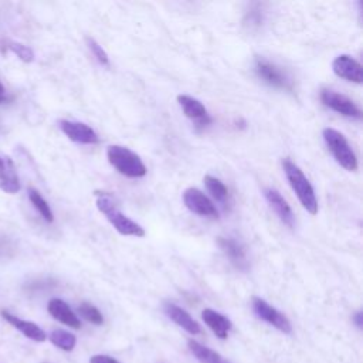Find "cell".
<instances>
[{"label": "cell", "mask_w": 363, "mask_h": 363, "mask_svg": "<svg viewBox=\"0 0 363 363\" xmlns=\"http://www.w3.org/2000/svg\"><path fill=\"white\" fill-rule=\"evenodd\" d=\"M205 185H206L207 191L212 193V196L218 203L225 206V203L229 202V199H230L229 189H227V186L223 184L220 179H217V177H214L212 175H206L205 176Z\"/></svg>", "instance_id": "20"}, {"label": "cell", "mask_w": 363, "mask_h": 363, "mask_svg": "<svg viewBox=\"0 0 363 363\" xmlns=\"http://www.w3.org/2000/svg\"><path fill=\"white\" fill-rule=\"evenodd\" d=\"M184 203L185 206L195 214L207 217V218H218V210L214 203L199 189L189 188L184 192Z\"/></svg>", "instance_id": "9"}, {"label": "cell", "mask_w": 363, "mask_h": 363, "mask_svg": "<svg viewBox=\"0 0 363 363\" xmlns=\"http://www.w3.org/2000/svg\"><path fill=\"white\" fill-rule=\"evenodd\" d=\"M60 129L63 131V133L70 141H73L75 144H82V145L100 144L98 133L84 122L63 119V121H60Z\"/></svg>", "instance_id": "8"}, {"label": "cell", "mask_w": 363, "mask_h": 363, "mask_svg": "<svg viewBox=\"0 0 363 363\" xmlns=\"http://www.w3.org/2000/svg\"><path fill=\"white\" fill-rule=\"evenodd\" d=\"M177 103L182 107V110H184V114L189 119H192L198 128H206L212 124V118L206 107L199 100L186 94H180L177 96Z\"/></svg>", "instance_id": "10"}, {"label": "cell", "mask_w": 363, "mask_h": 363, "mask_svg": "<svg viewBox=\"0 0 363 363\" xmlns=\"http://www.w3.org/2000/svg\"><path fill=\"white\" fill-rule=\"evenodd\" d=\"M50 341H52L53 345H56L57 348H60L66 352H71L77 345L75 335H73L67 331H63V329L53 331L52 335H50Z\"/></svg>", "instance_id": "22"}, {"label": "cell", "mask_w": 363, "mask_h": 363, "mask_svg": "<svg viewBox=\"0 0 363 363\" xmlns=\"http://www.w3.org/2000/svg\"><path fill=\"white\" fill-rule=\"evenodd\" d=\"M165 312L177 327H180L182 329H185L191 335H198V334L202 332L200 325L193 320V318L189 315V312H186L184 308H180L175 304H166Z\"/></svg>", "instance_id": "14"}, {"label": "cell", "mask_w": 363, "mask_h": 363, "mask_svg": "<svg viewBox=\"0 0 363 363\" xmlns=\"http://www.w3.org/2000/svg\"><path fill=\"white\" fill-rule=\"evenodd\" d=\"M353 323H355V325L359 328V329H362L363 328V313L359 311V312H356L355 315H353Z\"/></svg>", "instance_id": "27"}, {"label": "cell", "mask_w": 363, "mask_h": 363, "mask_svg": "<svg viewBox=\"0 0 363 363\" xmlns=\"http://www.w3.org/2000/svg\"><path fill=\"white\" fill-rule=\"evenodd\" d=\"M0 189L9 195H15L20 191V180L10 158H0Z\"/></svg>", "instance_id": "16"}, {"label": "cell", "mask_w": 363, "mask_h": 363, "mask_svg": "<svg viewBox=\"0 0 363 363\" xmlns=\"http://www.w3.org/2000/svg\"><path fill=\"white\" fill-rule=\"evenodd\" d=\"M332 70L339 78H343L349 82L362 84L363 81L362 64L349 54L338 56L332 63Z\"/></svg>", "instance_id": "11"}, {"label": "cell", "mask_w": 363, "mask_h": 363, "mask_svg": "<svg viewBox=\"0 0 363 363\" xmlns=\"http://www.w3.org/2000/svg\"><path fill=\"white\" fill-rule=\"evenodd\" d=\"M89 363H119V362L108 355H94L89 359Z\"/></svg>", "instance_id": "26"}, {"label": "cell", "mask_w": 363, "mask_h": 363, "mask_svg": "<svg viewBox=\"0 0 363 363\" xmlns=\"http://www.w3.org/2000/svg\"><path fill=\"white\" fill-rule=\"evenodd\" d=\"M85 41L88 44V49L91 50V53L94 54V57L98 60V63L105 66V67H110V57H108L107 52L101 47V45L93 37H87Z\"/></svg>", "instance_id": "25"}, {"label": "cell", "mask_w": 363, "mask_h": 363, "mask_svg": "<svg viewBox=\"0 0 363 363\" xmlns=\"http://www.w3.org/2000/svg\"><path fill=\"white\" fill-rule=\"evenodd\" d=\"M47 309L53 318H56L57 321L61 324L73 328V329H80L81 328V321L78 320V316L74 313V311L68 306L67 302H64L60 298H53L49 301Z\"/></svg>", "instance_id": "13"}, {"label": "cell", "mask_w": 363, "mask_h": 363, "mask_svg": "<svg viewBox=\"0 0 363 363\" xmlns=\"http://www.w3.org/2000/svg\"><path fill=\"white\" fill-rule=\"evenodd\" d=\"M78 312L80 315L84 318L85 321L94 324V325H103L104 324V316L100 312V309L97 306H94L93 304L89 302H82L78 306Z\"/></svg>", "instance_id": "23"}, {"label": "cell", "mask_w": 363, "mask_h": 363, "mask_svg": "<svg viewBox=\"0 0 363 363\" xmlns=\"http://www.w3.org/2000/svg\"><path fill=\"white\" fill-rule=\"evenodd\" d=\"M29 199L31 202V205L36 207V210L40 213V216L47 221V223H53L54 221V214L53 210L50 207V205L47 203L40 192H37L36 189H30L29 191Z\"/></svg>", "instance_id": "21"}, {"label": "cell", "mask_w": 363, "mask_h": 363, "mask_svg": "<svg viewBox=\"0 0 363 363\" xmlns=\"http://www.w3.org/2000/svg\"><path fill=\"white\" fill-rule=\"evenodd\" d=\"M221 251L240 269L247 268V254L244 246L232 237H218L217 240Z\"/></svg>", "instance_id": "15"}, {"label": "cell", "mask_w": 363, "mask_h": 363, "mask_svg": "<svg viewBox=\"0 0 363 363\" xmlns=\"http://www.w3.org/2000/svg\"><path fill=\"white\" fill-rule=\"evenodd\" d=\"M8 50H10L12 53H15L23 63H31L34 60V53L27 45L22 44V43H8Z\"/></svg>", "instance_id": "24"}, {"label": "cell", "mask_w": 363, "mask_h": 363, "mask_svg": "<svg viewBox=\"0 0 363 363\" xmlns=\"http://www.w3.org/2000/svg\"><path fill=\"white\" fill-rule=\"evenodd\" d=\"M324 141L329 149V152L332 154V156L335 158V161L348 172H355L357 170V158L352 149V147L349 145L348 140L345 136L334 129V128H325L323 132Z\"/></svg>", "instance_id": "4"}, {"label": "cell", "mask_w": 363, "mask_h": 363, "mask_svg": "<svg viewBox=\"0 0 363 363\" xmlns=\"http://www.w3.org/2000/svg\"><path fill=\"white\" fill-rule=\"evenodd\" d=\"M321 101L325 107L331 108L332 111L348 117V118H353V119H360L362 118V112L359 110V107L346 96L336 93V91L332 89H323L321 91Z\"/></svg>", "instance_id": "7"}, {"label": "cell", "mask_w": 363, "mask_h": 363, "mask_svg": "<svg viewBox=\"0 0 363 363\" xmlns=\"http://www.w3.org/2000/svg\"><path fill=\"white\" fill-rule=\"evenodd\" d=\"M253 311L260 318V320L277 328L280 332L287 334V335H290L292 332V327H291L288 318L284 313H281L279 309H276L274 306H271L262 298H258V297L253 298Z\"/></svg>", "instance_id": "6"}, {"label": "cell", "mask_w": 363, "mask_h": 363, "mask_svg": "<svg viewBox=\"0 0 363 363\" xmlns=\"http://www.w3.org/2000/svg\"><path fill=\"white\" fill-rule=\"evenodd\" d=\"M43 363H49V362H43Z\"/></svg>", "instance_id": "29"}, {"label": "cell", "mask_w": 363, "mask_h": 363, "mask_svg": "<svg viewBox=\"0 0 363 363\" xmlns=\"http://www.w3.org/2000/svg\"><path fill=\"white\" fill-rule=\"evenodd\" d=\"M264 198L268 202L269 207L276 212V214L280 217V220L288 225L292 227L295 225V216L294 212L291 209V206L287 203V200L281 196V193L276 189H271V188H265L264 189Z\"/></svg>", "instance_id": "12"}, {"label": "cell", "mask_w": 363, "mask_h": 363, "mask_svg": "<svg viewBox=\"0 0 363 363\" xmlns=\"http://www.w3.org/2000/svg\"><path fill=\"white\" fill-rule=\"evenodd\" d=\"M2 316L12 327H15L17 331H20L29 339H31L34 342H44L45 339H47V335H45V332L38 325H36L34 323L24 321V320H22V318H17L16 315H13L8 311H2Z\"/></svg>", "instance_id": "18"}, {"label": "cell", "mask_w": 363, "mask_h": 363, "mask_svg": "<svg viewBox=\"0 0 363 363\" xmlns=\"http://www.w3.org/2000/svg\"><path fill=\"white\" fill-rule=\"evenodd\" d=\"M108 162L124 176L131 179L144 177L148 172L142 159L131 149L121 145H111L107 149Z\"/></svg>", "instance_id": "3"}, {"label": "cell", "mask_w": 363, "mask_h": 363, "mask_svg": "<svg viewBox=\"0 0 363 363\" xmlns=\"http://www.w3.org/2000/svg\"><path fill=\"white\" fill-rule=\"evenodd\" d=\"M3 93H5V87L2 82H0V96H3Z\"/></svg>", "instance_id": "28"}, {"label": "cell", "mask_w": 363, "mask_h": 363, "mask_svg": "<svg viewBox=\"0 0 363 363\" xmlns=\"http://www.w3.org/2000/svg\"><path fill=\"white\" fill-rule=\"evenodd\" d=\"M189 349L192 350V353L196 356V359L202 363H230L227 362L220 353H217L216 350L191 339L189 341Z\"/></svg>", "instance_id": "19"}, {"label": "cell", "mask_w": 363, "mask_h": 363, "mask_svg": "<svg viewBox=\"0 0 363 363\" xmlns=\"http://www.w3.org/2000/svg\"><path fill=\"white\" fill-rule=\"evenodd\" d=\"M254 71L257 77L269 87H274L279 89H292L291 78L274 63H271L262 57L255 59L254 61Z\"/></svg>", "instance_id": "5"}, {"label": "cell", "mask_w": 363, "mask_h": 363, "mask_svg": "<svg viewBox=\"0 0 363 363\" xmlns=\"http://www.w3.org/2000/svg\"><path fill=\"white\" fill-rule=\"evenodd\" d=\"M202 318H203L205 324L214 332V335L217 338L225 339L227 336H229V332L233 328V324L229 318L210 308H207L202 312Z\"/></svg>", "instance_id": "17"}, {"label": "cell", "mask_w": 363, "mask_h": 363, "mask_svg": "<svg viewBox=\"0 0 363 363\" xmlns=\"http://www.w3.org/2000/svg\"><path fill=\"white\" fill-rule=\"evenodd\" d=\"M96 203L98 210L107 217L114 229L122 236L132 237H145L144 227L126 217L115 200V198L108 192H96Z\"/></svg>", "instance_id": "1"}, {"label": "cell", "mask_w": 363, "mask_h": 363, "mask_svg": "<svg viewBox=\"0 0 363 363\" xmlns=\"http://www.w3.org/2000/svg\"><path fill=\"white\" fill-rule=\"evenodd\" d=\"M283 168L286 172V176L288 179V184L295 192L298 200L301 202L302 207L309 213V214H316L318 213V200L316 195L313 191V186L311 185V182L308 177L304 175L301 168L295 165L291 159H284L283 161Z\"/></svg>", "instance_id": "2"}]
</instances>
